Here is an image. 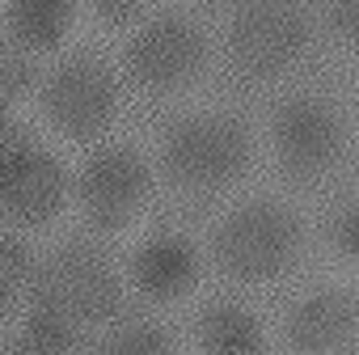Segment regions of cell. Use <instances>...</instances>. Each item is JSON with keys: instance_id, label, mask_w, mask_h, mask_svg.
I'll list each match as a JSON object with an SVG mask.
<instances>
[{"instance_id": "cell-1", "label": "cell", "mask_w": 359, "mask_h": 355, "mask_svg": "<svg viewBox=\"0 0 359 355\" xmlns=\"http://www.w3.org/2000/svg\"><path fill=\"white\" fill-rule=\"evenodd\" d=\"M161 165H165V178L182 191H195V195L224 191L250 165V131L233 114L182 119L165 135Z\"/></svg>"}, {"instance_id": "cell-2", "label": "cell", "mask_w": 359, "mask_h": 355, "mask_svg": "<svg viewBox=\"0 0 359 355\" xmlns=\"http://www.w3.org/2000/svg\"><path fill=\"white\" fill-rule=\"evenodd\" d=\"M300 250V220L271 199L241 203L237 212L224 216V225L212 237L216 267L241 283H262L283 275L296 262Z\"/></svg>"}, {"instance_id": "cell-3", "label": "cell", "mask_w": 359, "mask_h": 355, "mask_svg": "<svg viewBox=\"0 0 359 355\" xmlns=\"http://www.w3.org/2000/svg\"><path fill=\"white\" fill-rule=\"evenodd\" d=\"M30 300H34V313L55 317L72 330H85L106 321L118 309V275L97 250L64 246L39 267Z\"/></svg>"}, {"instance_id": "cell-4", "label": "cell", "mask_w": 359, "mask_h": 355, "mask_svg": "<svg viewBox=\"0 0 359 355\" xmlns=\"http://www.w3.org/2000/svg\"><path fill=\"white\" fill-rule=\"evenodd\" d=\"M309 13L300 5H241L229 26V55L245 76H279L309 47Z\"/></svg>"}, {"instance_id": "cell-5", "label": "cell", "mask_w": 359, "mask_h": 355, "mask_svg": "<svg viewBox=\"0 0 359 355\" xmlns=\"http://www.w3.org/2000/svg\"><path fill=\"white\" fill-rule=\"evenodd\" d=\"M203 64H208L203 30L177 13L148 22L127 47V72L148 93H177L203 72Z\"/></svg>"}, {"instance_id": "cell-6", "label": "cell", "mask_w": 359, "mask_h": 355, "mask_svg": "<svg viewBox=\"0 0 359 355\" xmlns=\"http://www.w3.org/2000/svg\"><path fill=\"white\" fill-rule=\"evenodd\" d=\"M118 106V85L106 64L76 55L64 60L43 85V110L68 140H93L110 127Z\"/></svg>"}, {"instance_id": "cell-7", "label": "cell", "mask_w": 359, "mask_h": 355, "mask_svg": "<svg viewBox=\"0 0 359 355\" xmlns=\"http://www.w3.org/2000/svg\"><path fill=\"white\" fill-rule=\"evenodd\" d=\"M64 169L51 152L18 144V127L5 114V148H0V203L9 220L43 225L64 208Z\"/></svg>"}, {"instance_id": "cell-8", "label": "cell", "mask_w": 359, "mask_h": 355, "mask_svg": "<svg viewBox=\"0 0 359 355\" xmlns=\"http://www.w3.org/2000/svg\"><path fill=\"white\" fill-rule=\"evenodd\" d=\"M271 140L292 178H317L342 156V119L321 98H287L275 110Z\"/></svg>"}, {"instance_id": "cell-9", "label": "cell", "mask_w": 359, "mask_h": 355, "mask_svg": "<svg viewBox=\"0 0 359 355\" xmlns=\"http://www.w3.org/2000/svg\"><path fill=\"white\" fill-rule=\"evenodd\" d=\"M76 195H81L89 225H97L106 233L123 229L148 195V165L131 148H106V152L89 156V165L81 169Z\"/></svg>"}, {"instance_id": "cell-10", "label": "cell", "mask_w": 359, "mask_h": 355, "mask_svg": "<svg viewBox=\"0 0 359 355\" xmlns=\"http://www.w3.org/2000/svg\"><path fill=\"white\" fill-rule=\"evenodd\" d=\"M355 304L342 292H313L287 313V342L300 355H334L355 338Z\"/></svg>"}, {"instance_id": "cell-11", "label": "cell", "mask_w": 359, "mask_h": 355, "mask_svg": "<svg viewBox=\"0 0 359 355\" xmlns=\"http://www.w3.org/2000/svg\"><path fill=\"white\" fill-rule=\"evenodd\" d=\"M195 275H199V258H195V246L182 237H156L131 262L135 288L152 300H177L182 292H191Z\"/></svg>"}, {"instance_id": "cell-12", "label": "cell", "mask_w": 359, "mask_h": 355, "mask_svg": "<svg viewBox=\"0 0 359 355\" xmlns=\"http://www.w3.org/2000/svg\"><path fill=\"white\" fill-rule=\"evenodd\" d=\"M203 355H262V330L241 304H212L199 317Z\"/></svg>"}, {"instance_id": "cell-13", "label": "cell", "mask_w": 359, "mask_h": 355, "mask_svg": "<svg viewBox=\"0 0 359 355\" xmlns=\"http://www.w3.org/2000/svg\"><path fill=\"white\" fill-rule=\"evenodd\" d=\"M72 5L68 0H13L9 5V30L22 43V51H51L68 26H72Z\"/></svg>"}, {"instance_id": "cell-14", "label": "cell", "mask_w": 359, "mask_h": 355, "mask_svg": "<svg viewBox=\"0 0 359 355\" xmlns=\"http://www.w3.org/2000/svg\"><path fill=\"white\" fill-rule=\"evenodd\" d=\"M34 275H39V267H34L30 250L22 241L5 237V246H0V292H5V309H13V300L34 288Z\"/></svg>"}, {"instance_id": "cell-15", "label": "cell", "mask_w": 359, "mask_h": 355, "mask_svg": "<svg viewBox=\"0 0 359 355\" xmlns=\"http://www.w3.org/2000/svg\"><path fill=\"white\" fill-rule=\"evenodd\" d=\"M102 355H177V351H173V342H169L165 330L140 321V326H123V330L102 347Z\"/></svg>"}, {"instance_id": "cell-16", "label": "cell", "mask_w": 359, "mask_h": 355, "mask_svg": "<svg viewBox=\"0 0 359 355\" xmlns=\"http://www.w3.org/2000/svg\"><path fill=\"white\" fill-rule=\"evenodd\" d=\"M0 89H5V110H13L18 98L34 89V64L26 51H5V60H0Z\"/></svg>"}, {"instance_id": "cell-17", "label": "cell", "mask_w": 359, "mask_h": 355, "mask_svg": "<svg viewBox=\"0 0 359 355\" xmlns=\"http://www.w3.org/2000/svg\"><path fill=\"white\" fill-rule=\"evenodd\" d=\"M325 22L334 34H342L346 43L359 47V0H342V5H330L325 9Z\"/></svg>"}, {"instance_id": "cell-18", "label": "cell", "mask_w": 359, "mask_h": 355, "mask_svg": "<svg viewBox=\"0 0 359 355\" xmlns=\"http://www.w3.org/2000/svg\"><path fill=\"white\" fill-rule=\"evenodd\" d=\"M334 246H338L342 254L359 258V208H351V212H342V216L334 220Z\"/></svg>"}, {"instance_id": "cell-19", "label": "cell", "mask_w": 359, "mask_h": 355, "mask_svg": "<svg viewBox=\"0 0 359 355\" xmlns=\"http://www.w3.org/2000/svg\"><path fill=\"white\" fill-rule=\"evenodd\" d=\"M93 13H97L106 26H123V22H131V18H140L144 5H140V0H123V5H118V0H97Z\"/></svg>"}, {"instance_id": "cell-20", "label": "cell", "mask_w": 359, "mask_h": 355, "mask_svg": "<svg viewBox=\"0 0 359 355\" xmlns=\"http://www.w3.org/2000/svg\"><path fill=\"white\" fill-rule=\"evenodd\" d=\"M5 355H72V351H64V347H55V342H47V338H39V334L26 330L18 342H9Z\"/></svg>"}]
</instances>
